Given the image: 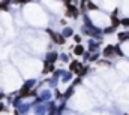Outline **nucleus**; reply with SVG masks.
Returning <instances> with one entry per match:
<instances>
[{
  "label": "nucleus",
  "instance_id": "8",
  "mask_svg": "<svg viewBox=\"0 0 129 115\" xmlns=\"http://www.w3.org/2000/svg\"><path fill=\"white\" fill-rule=\"evenodd\" d=\"M87 72V67H80V70H78V75H84Z\"/></svg>",
  "mask_w": 129,
  "mask_h": 115
},
{
  "label": "nucleus",
  "instance_id": "5",
  "mask_svg": "<svg viewBox=\"0 0 129 115\" xmlns=\"http://www.w3.org/2000/svg\"><path fill=\"white\" fill-rule=\"evenodd\" d=\"M114 31H116V27H114V26H111V27H108V29L104 30L105 34H110V33H114Z\"/></svg>",
  "mask_w": 129,
  "mask_h": 115
},
{
  "label": "nucleus",
  "instance_id": "2",
  "mask_svg": "<svg viewBox=\"0 0 129 115\" xmlns=\"http://www.w3.org/2000/svg\"><path fill=\"white\" fill-rule=\"evenodd\" d=\"M120 24H122V20H119V18H116V15H113V17H111V26H114V27L117 29Z\"/></svg>",
  "mask_w": 129,
  "mask_h": 115
},
{
  "label": "nucleus",
  "instance_id": "9",
  "mask_svg": "<svg viewBox=\"0 0 129 115\" xmlns=\"http://www.w3.org/2000/svg\"><path fill=\"white\" fill-rule=\"evenodd\" d=\"M89 9H98V6L93 5V3H89Z\"/></svg>",
  "mask_w": 129,
  "mask_h": 115
},
{
  "label": "nucleus",
  "instance_id": "4",
  "mask_svg": "<svg viewBox=\"0 0 129 115\" xmlns=\"http://www.w3.org/2000/svg\"><path fill=\"white\" fill-rule=\"evenodd\" d=\"M74 52H75V54H77V55H81V54H83V52H84V48H83V46H80V45H78V46H77V48H75V49H74Z\"/></svg>",
  "mask_w": 129,
  "mask_h": 115
},
{
  "label": "nucleus",
  "instance_id": "1",
  "mask_svg": "<svg viewBox=\"0 0 129 115\" xmlns=\"http://www.w3.org/2000/svg\"><path fill=\"white\" fill-rule=\"evenodd\" d=\"M114 52H116V51H114V46H113V45H108V46L104 49V55H105V57H111Z\"/></svg>",
  "mask_w": 129,
  "mask_h": 115
},
{
  "label": "nucleus",
  "instance_id": "10",
  "mask_svg": "<svg viewBox=\"0 0 129 115\" xmlns=\"http://www.w3.org/2000/svg\"><path fill=\"white\" fill-rule=\"evenodd\" d=\"M72 91H74V90H72V88H69V90L66 91V97H68V96H71V94H72Z\"/></svg>",
  "mask_w": 129,
  "mask_h": 115
},
{
  "label": "nucleus",
  "instance_id": "3",
  "mask_svg": "<svg viewBox=\"0 0 129 115\" xmlns=\"http://www.w3.org/2000/svg\"><path fill=\"white\" fill-rule=\"evenodd\" d=\"M129 39V33H119V40L123 42V40H128Z\"/></svg>",
  "mask_w": 129,
  "mask_h": 115
},
{
  "label": "nucleus",
  "instance_id": "7",
  "mask_svg": "<svg viewBox=\"0 0 129 115\" xmlns=\"http://www.w3.org/2000/svg\"><path fill=\"white\" fill-rule=\"evenodd\" d=\"M122 26L129 27V18H123V20H122Z\"/></svg>",
  "mask_w": 129,
  "mask_h": 115
},
{
  "label": "nucleus",
  "instance_id": "6",
  "mask_svg": "<svg viewBox=\"0 0 129 115\" xmlns=\"http://www.w3.org/2000/svg\"><path fill=\"white\" fill-rule=\"evenodd\" d=\"M77 67H80V63H78V61H74V63L71 64V70H75Z\"/></svg>",
  "mask_w": 129,
  "mask_h": 115
},
{
  "label": "nucleus",
  "instance_id": "11",
  "mask_svg": "<svg viewBox=\"0 0 129 115\" xmlns=\"http://www.w3.org/2000/svg\"><path fill=\"white\" fill-rule=\"evenodd\" d=\"M3 109H5V108H3V105H0V111H3Z\"/></svg>",
  "mask_w": 129,
  "mask_h": 115
}]
</instances>
